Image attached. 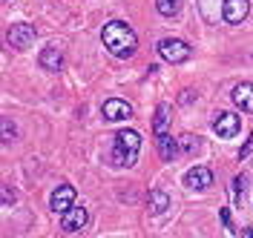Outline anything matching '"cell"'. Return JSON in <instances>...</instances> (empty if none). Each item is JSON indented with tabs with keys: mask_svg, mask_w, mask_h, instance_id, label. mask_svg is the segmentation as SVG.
Instances as JSON below:
<instances>
[{
	"mask_svg": "<svg viewBox=\"0 0 253 238\" xmlns=\"http://www.w3.org/2000/svg\"><path fill=\"white\" fill-rule=\"evenodd\" d=\"M167 206H170V198H167V192L153 190L150 195H147V209H150L153 215H161V212H164Z\"/></svg>",
	"mask_w": 253,
	"mask_h": 238,
	"instance_id": "obj_14",
	"label": "cell"
},
{
	"mask_svg": "<svg viewBox=\"0 0 253 238\" xmlns=\"http://www.w3.org/2000/svg\"><path fill=\"white\" fill-rule=\"evenodd\" d=\"M49 204H52V209H55V212H66V209H72V206H75V187H69V184H61V187H58V190L52 192V201H49Z\"/></svg>",
	"mask_w": 253,
	"mask_h": 238,
	"instance_id": "obj_6",
	"label": "cell"
},
{
	"mask_svg": "<svg viewBox=\"0 0 253 238\" xmlns=\"http://www.w3.org/2000/svg\"><path fill=\"white\" fill-rule=\"evenodd\" d=\"M86 221H89V215H86L84 206H72V209H66V212L61 215V227L66 230V233H78V230H84Z\"/></svg>",
	"mask_w": 253,
	"mask_h": 238,
	"instance_id": "obj_7",
	"label": "cell"
},
{
	"mask_svg": "<svg viewBox=\"0 0 253 238\" xmlns=\"http://www.w3.org/2000/svg\"><path fill=\"white\" fill-rule=\"evenodd\" d=\"M38 64H41V69H46V72H58V69L63 66V52L58 46H46L43 52H41Z\"/></svg>",
	"mask_w": 253,
	"mask_h": 238,
	"instance_id": "obj_12",
	"label": "cell"
},
{
	"mask_svg": "<svg viewBox=\"0 0 253 238\" xmlns=\"http://www.w3.org/2000/svg\"><path fill=\"white\" fill-rule=\"evenodd\" d=\"M221 221H224V227L230 230V212H227V209H221Z\"/></svg>",
	"mask_w": 253,
	"mask_h": 238,
	"instance_id": "obj_23",
	"label": "cell"
},
{
	"mask_svg": "<svg viewBox=\"0 0 253 238\" xmlns=\"http://www.w3.org/2000/svg\"><path fill=\"white\" fill-rule=\"evenodd\" d=\"M251 149H253V135L248 138V143L242 146V152H239V158H248V155H251Z\"/></svg>",
	"mask_w": 253,
	"mask_h": 238,
	"instance_id": "obj_21",
	"label": "cell"
},
{
	"mask_svg": "<svg viewBox=\"0 0 253 238\" xmlns=\"http://www.w3.org/2000/svg\"><path fill=\"white\" fill-rule=\"evenodd\" d=\"M245 187H248V178H245V175H236V178H233V195H236V201H242Z\"/></svg>",
	"mask_w": 253,
	"mask_h": 238,
	"instance_id": "obj_18",
	"label": "cell"
},
{
	"mask_svg": "<svg viewBox=\"0 0 253 238\" xmlns=\"http://www.w3.org/2000/svg\"><path fill=\"white\" fill-rule=\"evenodd\" d=\"M156 49L167 64H184L190 55H193V49H190L184 40H178V37H164V40H158Z\"/></svg>",
	"mask_w": 253,
	"mask_h": 238,
	"instance_id": "obj_2",
	"label": "cell"
},
{
	"mask_svg": "<svg viewBox=\"0 0 253 238\" xmlns=\"http://www.w3.org/2000/svg\"><path fill=\"white\" fill-rule=\"evenodd\" d=\"M248 12H251V0H224V6H221V17L227 23H242Z\"/></svg>",
	"mask_w": 253,
	"mask_h": 238,
	"instance_id": "obj_5",
	"label": "cell"
},
{
	"mask_svg": "<svg viewBox=\"0 0 253 238\" xmlns=\"http://www.w3.org/2000/svg\"><path fill=\"white\" fill-rule=\"evenodd\" d=\"M101 37H104V46L110 49L115 58H129L135 52V46H138L135 32L129 29V23H124V20H110L104 26Z\"/></svg>",
	"mask_w": 253,
	"mask_h": 238,
	"instance_id": "obj_1",
	"label": "cell"
},
{
	"mask_svg": "<svg viewBox=\"0 0 253 238\" xmlns=\"http://www.w3.org/2000/svg\"><path fill=\"white\" fill-rule=\"evenodd\" d=\"M158 152H161V158L164 161H173L175 155H178V138H173V135H158Z\"/></svg>",
	"mask_w": 253,
	"mask_h": 238,
	"instance_id": "obj_13",
	"label": "cell"
},
{
	"mask_svg": "<svg viewBox=\"0 0 253 238\" xmlns=\"http://www.w3.org/2000/svg\"><path fill=\"white\" fill-rule=\"evenodd\" d=\"M129 115H132V106H129L126 101L112 98V101L104 103V118H107V121H124V118H129Z\"/></svg>",
	"mask_w": 253,
	"mask_h": 238,
	"instance_id": "obj_10",
	"label": "cell"
},
{
	"mask_svg": "<svg viewBox=\"0 0 253 238\" xmlns=\"http://www.w3.org/2000/svg\"><path fill=\"white\" fill-rule=\"evenodd\" d=\"M242 238H253V227H245L242 230Z\"/></svg>",
	"mask_w": 253,
	"mask_h": 238,
	"instance_id": "obj_24",
	"label": "cell"
},
{
	"mask_svg": "<svg viewBox=\"0 0 253 238\" xmlns=\"http://www.w3.org/2000/svg\"><path fill=\"white\" fill-rule=\"evenodd\" d=\"M115 146L135 161L138 149H141V135H138L135 129H121V132H115Z\"/></svg>",
	"mask_w": 253,
	"mask_h": 238,
	"instance_id": "obj_4",
	"label": "cell"
},
{
	"mask_svg": "<svg viewBox=\"0 0 253 238\" xmlns=\"http://www.w3.org/2000/svg\"><path fill=\"white\" fill-rule=\"evenodd\" d=\"M239 127H242V121H239V115H233V112H219V118L213 124V129L219 132V138H233L239 132Z\"/></svg>",
	"mask_w": 253,
	"mask_h": 238,
	"instance_id": "obj_8",
	"label": "cell"
},
{
	"mask_svg": "<svg viewBox=\"0 0 253 238\" xmlns=\"http://www.w3.org/2000/svg\"><path fill=\"white\" fill-rule=\"evenodd\" d=\"M178 101H181V103H190V101H193V89H184V92H181V98H178Z\"/></svg>",
	"mask_w": 253,
	"mask_h": 238,
	"instance_id": "obj_22",
	"label": "cell"
},
{
	"mask_svg": "<svg viewBox=\"0 0 253 238\" xmlns=\"http://www.w3.org/2000/svg\"><path fill=\"white\" fill-rule=\"evenodd\" d=\"M6 40H9V46H15V49L32 46L35 43V26L32 23H15L9 29V34H6Z\"/></svg>",
	"mask_w": 253,
	"mask_h": 238,
	"instance_id": "obj_3",
	"label": "cell"
},
{
	"mask_svg": "<svg viewBox=\"0 0 253 238\" xmlns=\"http://www.w3.org/2000/svg\"><path fill=\"white\" fill-rule=\"evenodd\" d=\"M156 9H158V15L173 17V15H178V9H181V0H156Z\"/></svg>",
	"mask_w": 253,
	"mask_h": 238,
	"instance_id": "obj_16",
	"label": "cell"
},
{
	"mask_svg": "<svg viewBox=\"0 0 253 238\" xmlns=\"http://www.w3.org/2000/svg\"><path fill=\"white\" fill-rule=\"evenodd\" d=\"M230 98L242 112H253V83H236Z\"/></svg>",
	"mask_w": 253,
	"mask_h": 238,
	"instance_id": "obj_11",
	"label": "cell"
},
{
	"mask_svg": "<svg viewBox=\"0 0 253 238\" xmlns=\"http://www.w3.org/2000/svg\"><path fill=\"white\" fill-rule=\"evenodd\" d=\"M184 184H187L190 190H207V187L213 184V172H210L207 167H193V170L184 175Z\"/></svg>",
	"mask_w": 253,
	"mask_h": 238,
	"instance_id": "obj_9",
	"label": "cell"
},
{
	"mask_svg": "<svg viewBox=\"0 0 253 238\" xmlns=\"http://www.w3.org/2000/svg\"><path fill=\"white\" fill-rule=\"evenodd\" d=\"M178 149L187 152V155H193V152L199 149V138H196V135H178Z\"/></svg>",
	"mask_w": 253,
	"mask_h": 238,
	"instance_id": "obj_17",
	"label": "cell"
},
{
	"mask_svg": "<svg viewBox=\"0 0 253 238\" xmlns=\"http://www.w3.org/2000/svg\"><path fill=\"white\" fill-rule=\"evenodd\" d=\"M15 127H12V121H9V118H3V141L9 143V141H15Z\"/></svg>",
	"mask_w": 253,
	"mask_h": 238,
	"instance_id": "obj_19",
	"label": "cell"
},
{
	"mask_svg": "<svg viewBox=\"0 0 253 238\" xmlns=\"http://www.w3.org/2000/svg\"><path fill=\"white\" fill-rule=\"evenodd\" d=\"M15 190H9V187H3V206H12L15 204Z\"/></svg>",
	"mask_w": 253,
	"mask_h": 238,
	"instance_id": "obj_20",
	"label": "cell"
},
{
	"mask_svg": "<svg viewBox=\"0 0 253 238\" xmlns=\"http://www.w3.org/2000/svg\"><path fill=\"white\" fill-rule=\"evenodd\" d=\"M167 121H170V106H167V103H161V106L156 109V118H153V132H156V138H158V135H164Z\"/></svg>",
	"mask_w": 253,
	"mask_h": 238,
	"instance_id": "obj_15",
	"label": "cell"
}]
</instances>
